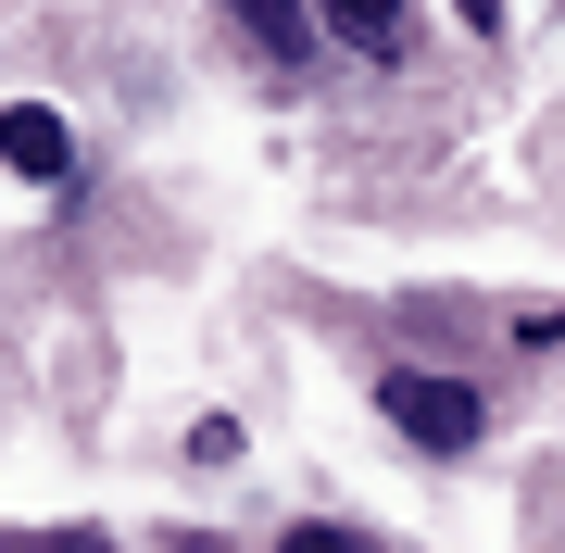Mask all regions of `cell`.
<instances>
[{
	"instance_id": "cell-7",
	"label": "cell",
	"mask_w": 565,
	"mask_h": 553,
	"mask_svg": "<svg viewBox=\"0 0 565 553\" xmlns=\"http://www.w3.org/2000/svg\"><path fill=\"white\" fill-rule=\"evenodd\" d=\"M452 13H465V25H478V39H503V0H452Z\"/></svg>"
},
{
	"instance_id": "cell-6",
	"label": "cell",
	"mask_w": 565,
	"mask_h": 553,
	"mask_svg": "<svg viewBox=\"0 0 565 553\" xmlns=\"http://www.w3.org/2000/svg\"><path fill=\"white\" fill-rule=\"evenodd\" d=\"M51 553H114V529H51Z\"/></svg>"
},
{
	"instance_id": "cell-1",
	"label": "cell",
	"mask_w": 565,
	"mask_h": 553,
	"mask_svg": "<svg viewBox=\"0 0 565 553\" xmlns=\"http://www.w3.org/2000/svg\"><path fill=\"white\" fill-rule=\"evenodd\" d=\"M377 415H390L415 453H478V428H490L478 377H440V365H390V377H377Z\"/></svg>"
},
{
	"instance_id": "cell-2",
	"label": "cell",
	"mask_w": 565,
	"mask_h": 553,
	"mask_svg": "<svg viewBox=\"0 0 565 553\" xmlns=\"http://www.w3.org/2000/svg\"><path fill=\"white\" fill-rule=\"evenodd\" d=\"M0 164H13L25 189H76V139H63V114H51V102H13V114H0Z\"/></svg>"
},
{
	"instance_id": "cell-5",
	"label": "cell",
	"mask_w": 565,
	"mask_h": 553,
	"mask_svg": "<svg viewBox=\"0 0 565 553\" xmlns=\"http://www.w3.org/2000/svg\"><path fill=\"white\" fill-rule=\"evenodd\" d=\"M277 553H377V541H364V529H340V515H302Z\"/></svg>"
},
{
	"instance_id": "cell-4",
	"label": "cell",
	"mask_w": 565,
	"mask_h": 553,
	"mask_svg": "<svg viewBox=\"0 0 565 553\" xmlns=\"http://www.w3.org/2000/svg\"><path fill=\"white\" fill-rule=\"evenodd\" d=\"M327 25H340L352 51H377V63L403 51V0H327Z\"/></svg>"
},
{
	"instance_id": "cell-3",
	"label": "cell",
	"mask_w": 565,
	"mask_h": 553,
	"mask_svg": "<svg viewBox=\"0 0 565 553\" xmlns=\"http://www.w3.org/2000/svg\"><path fill=\"white\" fill-rule=\"evenodd\" d=\"M226 13H239L277 63H302V51H315V13H302V0H226Z\"/></svg>"
},
{
	"instance_id": "cell-8",
	"label": "cell",
	"mask_w": 565,
	"mask_h": 553,
	"mask_svg": "<svg viewBox=\"0 0 565 553\" xmlns=\"http://www.w3.org/2000/svg\"><path fill=\"white\" fill-rule=\"evenodd\" d=\"M163 553H226V541H214V529H177V541H163Z\"/></svg>"
}]
</instances>
